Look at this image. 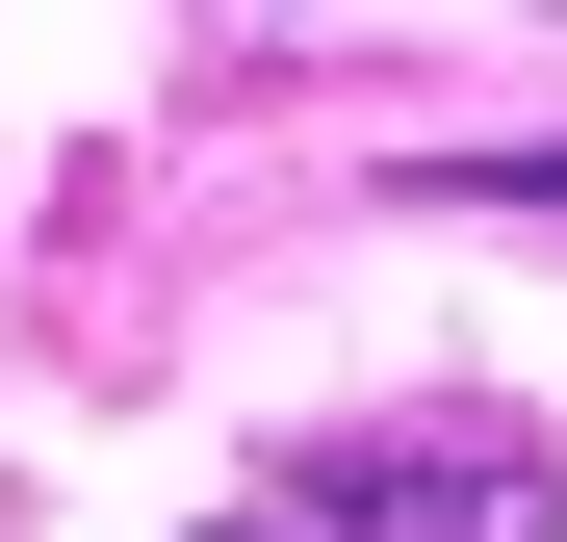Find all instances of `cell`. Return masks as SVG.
<instances>
[{"mask_svg":"<svg viewBox=\"0 0 567 542\" xmlns=\"http://www.w3.org/2000/svg\"><path fill=\"white\" fill-rule=\"evenodd\" d=\"M258 542H567V466L516 413H361V439H284Z\"/></svg>","mask_w":567,"mask_h":542,"instance_id":"1","label":"cell"},{"mask_svg":"<svg viewBox=\"0 0 567 542\" xmlns=\"http://www.w3.org/2000/svg\"><path fill=\"white\" fill-rule=\"evenodd\" d=\"M207 542H258V517H207Z\"/></svg>","mask_w":567,"mask_h":542,"instance_id":"2","label":"cell"}]
</instances>
